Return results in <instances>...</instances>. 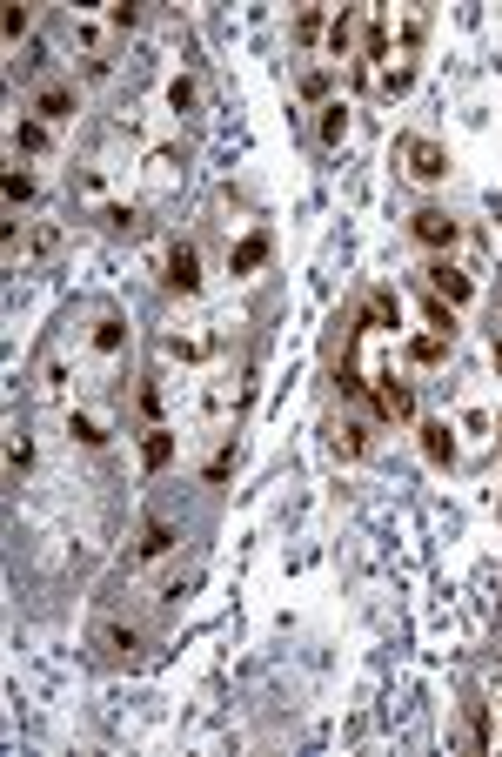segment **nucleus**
<instances>
[{"mask_svg": "<svg viewBox=\"0 0 502 757\" xmlns=\"http://www.w3.org/2000/svg\"><path fill=\"white\" fill-rule=\"evenodd\" d=\"M395 161H402L409 181H442L449 175V148L429 141V134H402V141H395Z\"/></svg>", "mask_w": 502, "mask_h": 757, "instance_id": "f257e3e1", "label": "nucleus"}, {"mask_svg": "<svg viewBox=\"0 0 502 757\" xmlns=\"http://www.w3.org/2000/svg\"><path fill=\"white\" fill-rule=\"evenodd\" d=\"M235 476V443H221L215 456H208V483H228Z\"/></svg>", "mask_w": 502, "mask_h": 757, "instance_id": "412c9836", "label": "nucleus"}, {"mask_svg": "<svg viewBox=\"0 0 502 757\" xmlns=\"http://www.w3.org/2000/svg\"><path fill=\"white\" fill-rule=\"evenodd\" d=\"M21 34H34V7L14 0V7H7V41H21Z\"/></svg>", "mask_w": 502, "mask_h": 757, "instance_id": "5701e85b", "label": "nucleus"}, {"mask_svg": "<svg viewBox=\"0 0 502 757\" xmlns=\"http://www.w3.org/2000/svg\"><path fill=\"white\" fill-rule=\"evenodd\" d=\"M375 416H382V423H409L415 416V389L402 376H375Z\"/></svg>", "mask_w": 502, "mask_h": 757, "instance_id": "1a4fd4ad", "label": "nucleus"}, {"mask_svg": "<svg viewBox=\"0 0 502 757\" xmlns=\"http://www.w3.org/2000/svg\"><path fill=\"white\" fill-rule=\"evenodd\" d=\"M74 108H81V88L74 81H34V94H27V114L34 121H67Z\"/></svg>", "mask_w": 502, "mask_h": 757, "instance_id": "39448f33", "label": "nucleus"}, {"mask_svg": "<svg viewBox=\"0 0 502 757\" xmlns=\"http://www.w3.org/2000/svg\"><path fill=\"white\" fill-rule=\"evenodd\" d=\"M315 34H322V14H315V7H302V14H295V41H315Z\"/></svg>", "mask_w": 502, "mask_h": 757, "instance_id": "393cba45", "label": "nucleus"}, {"mask_svg": "<svg viewBox=\"0 0 502 757\" xmlns=\"http://www.w3.org/2000/svg\"><path fill=\"white\" fill-rule=\"evenodd\" d=\"M14 148H21V155H47V121H34V114H27L21 128H14Z\"/></svg>", "mask_w": 502, "mask_h": 757, "instance_id": "f3484780", "label": "nucleus"}, {"mask_svg": "<svg viewBox=\"0 0 502 757\" xmlns=\"http://www.w3.org/2000/svg\"><path fill=\"white\" fill-rule=\"evenodd\" d=\"M134 409L148 416V429H161V416H168V396H161V376H141V382H134Z\"/></svg>", "mask_w": 502, "mask_h": 757, "instance_id": "ddd939ff", "label": "nucleus"}, {"mask_svg": "<svg viewBox=\"0 0 502 757\" xmlns=\"http://www.w3.org/2000/svg\"><path fill=\"white\" fill-rule=\"evenodd\" d=\"M422 456H429V463H456V429L449 423H422Z\"/></svg>", "mask_w": 502, "mask_h": 757, "instance_id": "4468645a", "label": "nucleus"}, {"mask_svg": "<svg viewBox=\"0 0 502 757\" xmlns=\"http://www.w3.org/2000/svg\"><path fill=\"white\" fill-rule=\"evenodd\" d=\"M262 262H268V235L255 228V235H241V248L228 255V275H255Z\"/></svg>", "mask_w": 502, "mask_h": 757, "instance_id": "f8f14e48", "label": "nucleus"}, {"mask_svg": "<svg viewBox=\"0 0 502 757\" xmlns=\"http://www.w3.org/2000/svg\"><path fill=\"white\" fill-rule=\"evenodd\" d=\"M161 289H168V295H195L201 289V248L195 242L168 248V262H161Z\"/></svg>", "mask_w": 502, "mask_h": 757, "instance_id": "423d86ee", "label": "nucleus"}, {"mask_svg": "<svg viewBox=\"0 0 502 757\" xmlns=\"http://www.w3.org/2000/svg\"><path fill=\"white\" fill-rule=\"evenodd\" d=\"M88 349H94L101 362H114L121 349H128V322H121L114 309H101V315H94V335H88Z\"/></svg>", "mask_w": 502, "mask_h": 757, "instance_id": "9d476101", "label": "nucleus"}, {"mask_svg": "<svg viewBox=\"0 0 502 757\" xmlns=\"http://www.w3.org/2000/svg\"><path fill=\"white\" fill-rule=\"evenodd\" d=\"M409 235L422 248H456L462 242V222L449 215V208H436V201H429V208H415V215H409Z\"/></svg>", "mask_w": 502, "mask_h": 757, "instance_id": "20e7f679", "label": "nucleus"}, {"mask_svg": "<svg viewBox=\"0 0 502 757\" xmlns=\"http://www.w3.org/2000/svg\"><path fill=\"white\" fill-rule=\"evenodd\" d=\"M181 543V516H148L141 530H134V543H128V570H141V563H154V557H168Z\"/></svg>", "mask_w": 502, "mask_h": 757, "instance_id": "f03ea898", "label": "nucleus"}, {"mask_svg": "<svg viewBox=\"0 0 502 757\" xmlns=\"http://www.w3.org/2000/svg\"><path fill=\"white\" fill-rule=\"evenodd\" d=\"M422 282H429V295H436V302H449V309H456V302H469V295H476V282H469V268H456V262H449V255H442V262H429V268H422Z\"/></svg>", "mask_w": 502, "mask_h": 757, "instance_id": "0eeeda50", "label": "nucleus"}, {"mask_svg": "<svg viewBox=\"0 0 502 757\" xmlns=\"http://www.w3.org/2000/svg\"><path fill=\"white\" fill-rule=\"evenodd\" d=\"M328 141V148H335V141H342V134H349V108H342V101H328L322 108V128H315Z\"/></svg>", "mask_w": 502, "mask_h": 757, "instance_id": "a211bd4d", "label": "nucleus"}, {"mask_svg": "<svg viewBox=\"0 0 502 757\" xmlns=\"http://www.w3.org/2000/svg\"><path fill=\"white\" fill-rule=\"evenodd\" d=\"M7 201H14V208L34 201V175H27V168H7Z\"/></svg>", "mask_w": 502, "mask_h": 757, "instance_id": "aec40b11", "label": "nucleus"}, {"mask_svg": "<svg viewBox=\"0 0 502 757\" xmlns=\"http://www.w3.org/2000/svg\"><path fill=\"white\" fill-rule=\"evenodd\" d=\"M328 47H335V54H349V47H355V21H349V14L328 21Z\"/></svg>", "mask_w": 502, "mask_h": 757, "instance_id": "b1692460", "label": "nucleus"}, {"mask_svg": "<svg viewBox=\"0 0 502 757\" xmlns=\"http://www.w3.org/2000/svg\"><path fill=\"white\" fill-rule=\"evenodd\" d=\"M328 449L355 463V456L369 449V423H362V416H335V423H328Z\"/></svg>", "mask_w": 502, "mask_h": 757, "instance_id": "9b49d317", "label": "nucleus"}, {"mask_svg": "<svg viewBox=\"0 0 502 757\" xmlns=\"http://www.w3.org/2000/svg\"><path fill=\"white\" fill-rule=\"evenodd\" d=\"M302 94H308V101H322V94H328V67H315V74H302Z\"/></svg>", "mask_w": 502, "mask_h": 757, "instance_id": "a878e982", "label": "nucleus"}, {"mask_svg": "<svg viewBox=\"0 0 502 757\" xmlns=\"http://www.w3.org/2000/svg\"><path fill=\"white\" fill-rule=\"evenodd\" d=\"M496 376H502V335H496Z\"/></svg>", "mask_w": 502, "mask_h": 757, "instance_id": "bb28decb", "label": "nucleus"}, {"mask_svg": "<svg viewBox=\"0 0 502 757\" xmlns=\"http://www.w3.org/2000/svg\"><path fill=\"white\" fill-rule=\"evenodd\" d=\"M141 463H148V469H168V463H175V429H168V423L148 429V443H141Z\"/></svg>", "mask_w": 502, "mask_h": 757, "instance_id": "2eb2a0df", "label": "nucleus"}, {"mask_svg": "<svg viewBox=\"0 0 502 757\" xmlns=\"http://www.w3.org/2000/svg\"><path fill=\"white\" fill-rule=\"evenodd\" d=\"M94 650H101L108 664H134V657H141V624H128V617H101V624H94Z\"/></svg>", "mask_w": 502, "mask_h": 757, "instance_id": "7ed1b4c3", "label": "nucleus"}, {"mask_svg": "<svg viewBox=\"0 0 502 757\" xmlns=\"http://www.w3.org/2000/svg\"><path fill=\"white\" fill-rule=\"evenodd\" d=\"M67 436H74V443H88V449H108L114 416H108V409H88V402H74V409H67Z\"/></svg>", "mask_w": 502, "mask_h": 757, "instance_id": "6e6552de", "label": "nucleus"}, {"mask_svg": "<svg viewBox=\"0 0 502 757\" xmlns=\"http://www.w3.org/2000/svg\"><path fill=\"white\" fill-rule=\"evenodd\" d=\"M108 27L134 34V27H141V7H134V0H114V7H108Z\"/></svg>", "mask_w": 502, "mask_h": 757, "instance_id": "4be33fe9", "label": "nucleus"}, {"mask_svg": "<svg viewBox=\"0 0 502 757\" xmlns=\"http://www.w3.org/2000/svg\"><path fill=\"white\" fill-rule=\"evenodd\" d=\"M27 463H34V436H27V429L14 423V429H7V469H14V476H21Z\"/></svg>", "mask_w": 502, "mask_h": 757, "instance_id": "dca6fc26", "label": "nucleus"}, {"mask_svg": "<svg viewBox=\"0 0 502 757\" xmlns=\"http://www.w3.org/2000/svg\"><path fill=\"white\" fill-rule=\"evenodd\" d=\"M195 101H201V88L188 81V74H181V81H168V108H175V114H188Z\"/></svg>", "mask_w": 502, "mask_h": 757, "instance_id": "6ab92c4d", "label": "nucleus"}]
</instances>
